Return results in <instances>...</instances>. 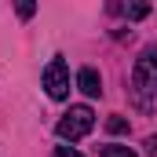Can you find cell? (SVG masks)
Instances as JSON below:
<instances>
[{"mask_svg":"<svg viewBox=\"0 0 157 157\" xmlns=\"http://www.w3.org/2000/svg\"><path fill=\"white\" fill-rule=\"evenodd\" d=\"M55 154H59V157H80L77 150H73V146H59V150H55Z\"/></svg>","mask_w":157,"mask_h":157,"instance_id":"cell-10","label":"cell"},{"mask_svg":"<svg viewBox=\"0 0 157 157\" xmlns=\"http://www.w3.org/2000/svg\"><path fill=\"white\" fill-rule=\"evenodd\" d=\"M146 157H157V135L146 139Z\"/></svg>","mask_w":157,"mask_h":157,"instance_id":"cell-8","label":"cell"},{"mask_svg":"<svg viewBox=\"0 0 157 157\" xmlns=\"http://www.w3.org/2000/svg\"><path fill=\"white\" fill-rule=\"evenodd\" d=\"M77 88L88 95V99H99V95H102V77H99V70L84 66V70L77 73Z\"/></svg>","mask_w":157,"mask_h":157,"instance_id":"cell-4","label":"cell"},{"mask_svg":"<svg viewBox=\"0 0 157 157\" xmlns=\"http://www.w3.org/2000/svg\"><path fill=\"white\" fill-rule=\"evenodd\" d=\"M110 11H124L128 18H146V15H150V7H146V4H132V7H117V4H113Z\"/></svg>","mask_w":157,"mask_h":157,"instance_id":"cell-5","label":"cell"},{"mask_svg":"<svg viewBox=\"0 0 157 157\" xmlns=\"http://www.w3.org/2000/svg\"><path fill=\"white\" fill-rule=\"evenodd\" d=\"M106 128H110L113 135H121V132H128V121H124V117H110V121H106Z\"/></svg>","mask_w":157,"mask_h":157,"instance_id":"cell-7","label":"cell"},{"mask_svg":"<svg viewBox=\"0 0 157 157\" xmlns=\"http://www.w3.org/2000/svg\"><path fill=\"white\" fill-rule=\"evenodd\" d=\"M132 95L143 110H150V99H157V44H146L132 66Z\"/></svg>","mask_w":157,"mask_h":157,"instance_id":"cell-1","label":"cell"},{"mask_svg":"<svg viewBox=\"0 0 157 157\" xmlns=\"http://www.w3.org/2000/svg\"><path fill=\"white\" fill-rule=\"evenodd\" d=\"M44 91L51 99H66L70 95V66L62 55H55L48 66H44Z\"/></svg>","mask_w":157,"mask_h":157,"instance_id":"cell-3","label":"cell"},{"mask_svg":"<svg viewBox=\"0 0 157 157\" xmlns=\"http://www.w3.org/2000/svg\"><path fill=\"white\" fill-rule=\"evenodd\" d=\"M91 128H95V113H91V106H70V110L62 113V121L55 124L59 139H70V143L84 139Z\"/></svg>","mask_w":157,"mask_h":157,"instance_id":"cell-2","label":"cell"},{"mask_svg":"<svg viewBox=\"0 0 157 157\" xmlns=\"http://www.w3.org/2000/svg\"><path fill=\"white\" fill-rule=\"evenodd\" d=\"M99 157H135V150H128V146H117V143H113V146H102V154Z\"/></svg>","mask_w":157,"mask_h":157,"instance_id":"cell-6","label":"cell"},{"mask_svg":"<svg viewBox=\"0 0 157 157\" xmlns=\"http://www.w3.org/2000/svg\"><path fill=\"white\" fill-rule=\"evenodd\" d=\"M33 11H37V4H18V15H22V18H29Z\"/></svg>","mask_w":157,"mask_h":157,"instance_id":"cell-9","label":"cell"}]
</instances>
